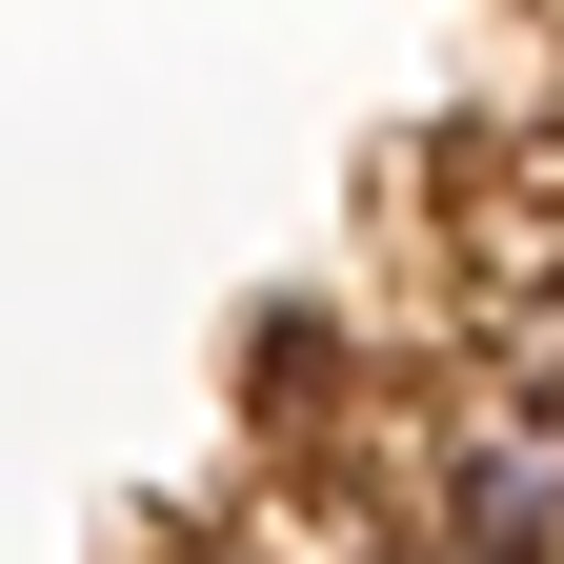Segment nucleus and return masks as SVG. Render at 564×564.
<instances>
[{
  "instance_id": "1",
  "label": "nucleus",
  "mask_w": 564,
  "mask_h": 564,
  "mask_svg": "<svg viewBox=\"0 0 564 564\" xmlns=\"http://www.w3.org/2000/svg\"><path fill=\"white\" fill-rule=\"evenodd\" d=\"M423 544H464V564H544V544H564V423L484 403L464 444H444V524H423Z\"/></svg>"
},
{
  "instance_id": "2",
  "label": "nucleus",
  "mask_w": 564,
  "mask_h": 564,
  "mask_svg": "<svg viewBox=\"0 0 564 564\" xmlns=\"http://www.w3.org/2000/svg\"><path fill=\"white\" fill-rule=\"evenodd\" d=\"M484 343H505V403H524V423H564V242L505 282V323H484Z\"/></svg>"
},
{
  "instance_id": "3",
  "label": "nucleus",
  "mask_w": 564,
  "mask_h": 564,
  "mask_svg": "<svg viewBox=\"0 0 564 564\" xmlns=\"http://www.w3.org/2000/svg\"><path fill=\"white\" fill-rule=\"evenodd\" d=\"M162 564H303V544H282V524H182Z\"/></svg>"
},
{
  "instance_id": "4",
  "label": "nucleus",
  "mask_w": 564,
  "mask_h": 564,
  "mask_svg": "<svg viewBox=\"0 0 564 564\" xmlns=\"http://www.w3.org/2000/svg\"><path fill=\"white\" fill-rule=\"evenodd\" d=\"M423 564H464V544H423Z\"/></svg>"
}]
</instances>
